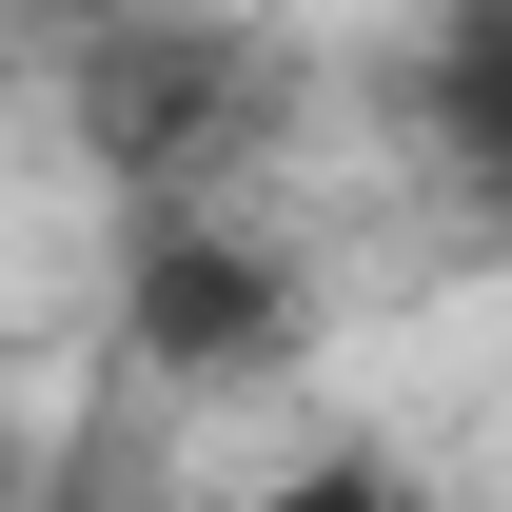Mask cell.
<instances>
[{
  "label": "cell",
  "mask_w": 512,
  "mask_h": 512,
  "mask_svg": "<svg viewBox=\"0 0 512 512\" xmlns=\"http://www.w3.org/2000/svg\"><path fill=\"white\" fill-rule=\"evenodd\" d=\"M197 79H237V40H217V20H178V0H158V20H119V60L79 79V119H99V158H119V178L178 197L197 158L256 119V99H197Z\"/></svg>",
  "instance_id": "cell-1"
},
{
  "label": "cell",
  "mask_w": 512,
  "mask_h": 512,
  "mask_svg": "<svg viewBox=\"0 0 512 512\" xmlns=\"http://www.w3.org/2000/svg\"><path fill=\"white\" fill-rule=\"evenodd\" d=\"M119 296H138V355H158V375H256V355H276V276H256L217 217H178V197L138 217Z\"/></svg>",
  "instance_id": "cell-2"
},
{
  "label": "cell",
  "mask_w": 512,
  "mask_h": 512,
  "mask_svg": "<svg viewBox=\"0 0 512 512\" xmlns=\"http://www.w3.org/2000/svg\"><path fill=\"white\" fill-rule=\"evenodd\" d=\"M414 138H434V178L512 237V0H434V40H414Z\"/></svg>",
  "instance_id": "cell-3"
},
{
  "label": "cell",
  "mask_w": 512,
  "mask_h": 512,
  "mask_svg": "<svg viewBox=\"0 0 512 512\" xmlns=\"http://www.w3.org/2000/svg\"><path fill=\"white\" fill-rule=\"evenodd\" d=\"M256 512H434V493H414L394 453H316V473H276Z\"/></svg>",
  "instance_id": "cell-4"
},
{
  "label": "cell",
  "mask_w": 512,
  "mask_h": 512,
  "mask_svg": "<svg viewBox=\"0 0 512 512\" xmlns=\"http://www.w3.org/2000/svg\"><path fill=\"white\" fill-rule=\"evenodd\" d=\"M0 512H20V434H0Z\"/></svg>",
  "instance_id": "cell-5"
}]
</instances>
